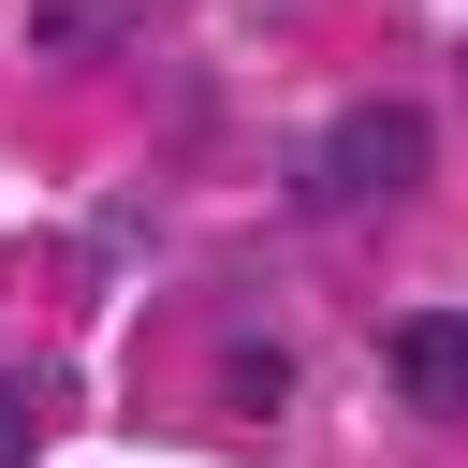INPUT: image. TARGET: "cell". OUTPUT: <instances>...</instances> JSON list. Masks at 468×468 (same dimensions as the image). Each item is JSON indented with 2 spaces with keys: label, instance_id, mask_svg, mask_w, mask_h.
<instances>
[{
  "label": "cell",
  "instance_id": "3957f363",
  "mask_svg": "<svg viewBox=\"0 0 468 468\" xmlns=\"http://www.w3.org/2000/svg\"><path fill=\"white\" fill-rule=\"evenodd\" d=\"M117 29H132V0H29V44L44 58H102Z\"/></svg>",
  "mask_w": 468,
  "mask_h": 468
},
{
  "label": "cell",
  "instance_id": "6da1fadb",
  "mask_svg": "<svg viewBox=\"0 0 468 468\" xmlns=\"http://www.w3.org/2000/svg\"><path fill=\"white\" fill-rule=\"evenodd\" d=\"M410 176H424V117H410V102H351V117H322V132H307V161H292V190H307L322 219L395 205Z\"/></svg>",
  "mask_w": 468,
  "mask_h": 468
},
{
  "label": "cell",
  "instance_id": "277c9868",
  "mask_svg": "<svg viewBox=\"0 0 468 468\" xmlns=\"http://www.w3.org/2000/svg\"><path fill=\"white\" fill-rule=\"evenodd\" d=\"M219 395H234V410H278V395H292V366H278L263 336H234V351H219Z\"/></svg>",
  "mask_w": 468,
  "mask_h": 468
},
{
  "label": "cell",
  "instance_id": "7a4b0ae2",
  "mask_svg": "<svg viewBox=\"0 0 468 468\" xmlns=\"http://www.w3.org/2000/svg\"><path fill=\"white\" fill-rule=\"evenodd\" d=\"M380 366H395V395H410L424 424H468V307H410V322L380 336Z\"/></svg>",
  "mask_w": 468,
  "mask_h": 468
},
{
  "label": "cell",
  "instance_id": "5b68a950",
  "mask_svg": "<svg viewBox=\"0 0 468 468\" xmlns=\"http://www.w3.org/2000/svg\"><path fill=\"white\" fill-rule=\"evenodd\" d=\"M15 453H29V395L0 380V468H15Z\"/></svg>",
  "mask_w": 468,
  "mask_h": 468
}]
</instances>
